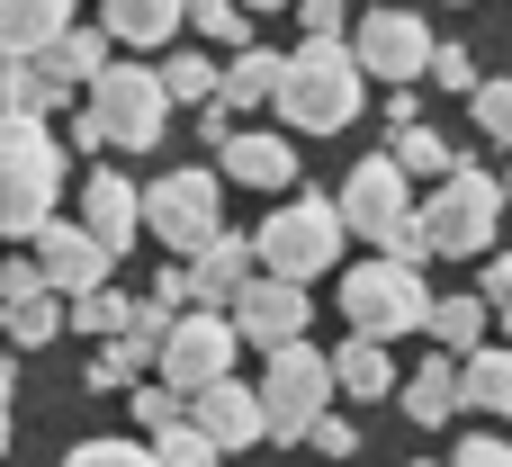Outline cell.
<instances>
[{"instance_id": "obj_36", "label": "cell", "mask_w": 512, "mask_h": 467, "mask_svg": "<svg viewBox=\"0 0 512 467\" xmlns=\"http://www.w3.org/2000/svg\"><path fill=\"white\" fill-rule=\"evenodd\" d=\"M126 396H135V423H144V432H162V423H180V396H171V387H153V378H135Z\"/></svg>"}, {"instance_id": "obj_46", "label": "cell", "mask_w": 512, "mask_h": 467, "mask_svg": "<svg viewBox=\"0 0 512 467\" xmlns=\"http://www.w3.org/2000/svg\"><path fill=\"white\" fill-rule=\"evenodd\" d=\"M405 467H432V459H405Z\"/></svg>"}, {"instance_id": "obj_31", "label": "cell", "mask_w": 512, "mask_h": 467, "mask_svg": "<svg viewBox=\"0 0 512 467\" xmlns=\"http://www.w3.org/2000/svg\"><path fill=\"white\" fill-rule=\"evenodd\" d=\"M180 18H189V27H198V36H207V45H234V54H243V45H252V18H243V9H234V0H189V9H180Z\"/></svg>"}, {"instance_id": "obj_30", "label": "cell", "mask_w": 512, "mask_h": 467, "mask_svg": "<svg viewBox=\"0 0 512 467\" xmlns=\"http://www.w3.org/2000/svg\"><path fill=\"white\" fill-rule=\"evenodd\" d=\"M63 324L90 333V342H117V333H126V297H117V288H81V297L63 306Z\"/></svg>"}, {"instance_id": "obj_37", "label": "cell", "mask_w": 512, "mask_h": 467, "mask_svg": "<svg viewBox=\"0 0 512 467\" xmlns=\"http://www.w3.org/2000/svg\"><path fill=\"white\" fill-rule=\"evenodd\" d=\"M441 90H477V63H468V45H432V63H423Z\"/></svg>"}, {"instance_id": "obj_21", "label": "cell", "mask_w": 512, "mask_h": 467, "mask_svg": "<svg viewBox=\"0 0 512 467\" xmlns=\"http://www.w3.org/2000/svg\"><path fill=\"white\" fill-rule=\"evenodd\" d=\"M450 414H459V360H441V351H432V360H423V369L405 378V423L441 432Z\"/></svg>"}, {"instance_id": "obj_26", "label": "cell", "mask_w": 512, "mask_h": 467, "mask_svg": "<svg viewBox=\"0 0 512 467\" xmlns=\"http://www.w3.org/2000/svg\"><path fill=\"white\" fill-rule=\"evenodd\" d=\"M270 81H279V54L243 45V54L216 72V108H234V117H243V108H261V99H270Z\"/></svg>"}, {"instance_id": "obj_22", "label": "cell", "mask_w": 512, "mask_h": 467, "mask_svg": "<svg viewBox=\"0 0 512 467\" xmlns=\"http://www.w3.org/2000/svg\"><path fill=\"white\" fill-rule=\"evenodd\" d=\"M72 27V0H0V54H36Z\"/></svg>"}, {"instance_id": "obj_2", "label": "cell", "mask_w": 512, "mask_h": 467, "mask_svg": "<svg viewBox=\"0 0 512 467\" xmlns=\"http://www.w3.org/2000/svg\"><path fill=\"white\" fill-rule=\"evenodd\" d=\"M504 225V189L495 171L477 162H450L432 180V198H414V234H423V261H459V252H486Z\"/></svg>"}, {"instance_id": "obj_12", "label": "cell", "mask_w": 512, "mask_h": 467, "mask_svg": "<svg viewBox=\"0 0 512 467\" xmlns=\"http://www.w3.org/2000/svg\"><path fill=\"white\" fill-rule=\"evenodd\" d=\"M432 45H441V36H432L414 9H369V18H360V36H351V63H360V81L378 72V81H396V90H405V81L432 63Z\"/></svg>"}, {"instance_id": "obj_29", "label": "cell", "mask_w": 512, "mask_h": 467, "mask_svg": "<svg viewBox=\"0 0 512 467\" xmlns=\"http://www.w3.org/2000/svg\"><path fill=\"white\" fill-rule=\"evenodd\" d=\"M387 162H396L405 180H441V171H450L459 153H450V135H432V126L414 117V126H396V153H387Z\"/></svg>"}, {"instance_id": "obj_11", "label": "cell", "mask_w": 512, "mask_h": 467, "mask_svg": "<svg viewBox=\"0 0 512 467\" xmlns=\"http://www.w3.org/2000/svg\"><path fill=\"white\" fill-rule=\"evenodd\" d=\"M225 324H234V342L288 351V342H306V324H315V288H297V279H270V270H252V279L234 288Z\"/></svg>"}, {"instance_id": "obj_14", "label": "cell", "mask_w": 512, "mask_h": 467, "mask_svg": "<svg viewBox=\"0 0 512 467\" xmlns=\"http://www.w3.org/2000/svg\"><path fill=\"white\" fill-rule=\"evenodd\" d=\"M180 414H189V432H198L216 459H234V450H252V441H261V405H252V387H234V378H216V387L180 396Z\"/></svg>"}, {"instance_id": "obj_17", "label": "cell", "mask_w": 512, "mask_h": 467, "mask_svg": "<svg viewBox=\"0 0 512 467\" xmlns=\"http://www.w3.org/2000/svg\"><path fill=\"white\" fill-rule=\"evenodd\" d=\"M81 234L117 261L144 225H135V180H117V171H90V189H81Z\"/></svg>"}, {"instance_id": "obj_42", "label": "cell", "mask_w": 512, "mask_h": 467, "mask_svg": "<svg viewBox=\"0 0 512 467\" xmlns=\"http://www.w3.org/2000/svg\"><path fill=\"white\" fill-rule=\"evenodd\" d=\"M9 387H18V360H0V405H9Z\"/></svg>"}, {"instance_id": "obj_32", "label": "cell", "mask_w": 512, "mask_h": 467, "mask_svg": "<svg viewBox=\"0 0 512 467\" xmlns=\"http://www.w3.org/2000/svg\"><path fill=\"white\" fill-rule=\"evenodd\" d=\"M153 467H216V450H207V441L189 432V414H180V423L153 432Z\"/></svg>"}, {"instance_id": "obj_45", "label": "cell", "mask_w": 512, "mask_h": 467, "mask_svg": "<svg viewBox=\"0 0 512 467\" xmlns=\"http://www.w3.org/2000/svg\"><path fill=\"white\" fill-rule=\"evenodd\" d=\"M495 189H504V207H512V171H504V180H495Z\"/></svg>"}, {"instance_id": "obj_34", "label": "cell", "mask_w": 512, "mask_h": 467, "mask_svg": "<svg viewBox=\"0 0 512 467\" xmlns=\"http://www.w3.org/2000/svg\"><path fill=\"white\" fill-rule=\"evenodd\" d=\"M468 99H477V135H495V144H512V81H477Z\"/></svg>"}, {"instance_id": "obj_15", "label": "cell", "mask_w": 512, "mask_h": 467, "mask_svg": "<svg viewBox=\"0 0 512 467\" xmlns=\"http://www.w3.org/2000/svg\"><path fill=\"white\" fill-rule=\"evenodd\" d=\"M216 171H234L243 189H288V180H297V144L270 135V126H234V135L216 144Z\"/></svg>"}, {"instance_id": "obj_13", "label": "cell", "mask_w": 512, "mask_h": 467, "mask_svg": "<svg viewBox=\"0 0 512 467\" xmlns=\"http://www.w3.org/2000/svg\"><path fill=\"white\" fill-rule=\"evenodd\" d=\"M27 243H36V279H45L54 297H81V288H108V252H99V243H90L81 225L45 216V225H36Z\"/></svg>"}, {"instance_id": "obj_25", "label": "cell", "mask_w": 512, "mask_h": 467, "mask_svg": "<svg viewBox=\"0 0 512 467\" xmlns=\"http://www.w3.org/2000/svg\"><path fill=\"white\" fill-rule=\"evenodd\" d=\"M72 90H54L45 72H36V54H0V117H45V108H63Z\"/></svg>"}, {"instance_id": "obj_39", "label": "cell", "mask_w": 512, "mask_h": 467, "mask_svg": "<svg viewBox=\"0 0 512 467\" xmlns=\"http://www.w3.org/2000/svg\"><path fill=\"white\" fill-rule=\"evenodd\" d=\"M450 467H512V441H495V432H468V441L450 450Z\"/></svg>"}, {"instance_id": "obj_18", "label": "cell", "mask_w": 512, "mask_h": 467, "mask_svg": "<svg viewBox=\"0 0 512 467\" xmlns=\"http://www.w3.org/2000/svg\"><path fill=\"white\" fill-rule=\"evenodd\" d=\"M108 63H117V54H108V36H99V27H63L54 45H36V72H45L54 90H81V81H99Z\"/></svg>"}, {"instance_id": "obj_9", "label": "cell", "mask_w": 512, "mask_h": 467, "mask_svg": "<svg viewBox=\"0 0 512 467\" xmlns=\"http://www.w3.org/2000/svg\"><path fill=\"white\" fill-rule=\"evenodd\" d=\"M252 405H261V441H306V423L333 414V369H324V351H315V342L270 351V378L252 387Z\"/></svg>"}, {"instance_id": "obj_28", "label": "cell", "mask_w": 512, "mask_h": 467, "mask_svg": "<svg viewBox=\"0 0 512 467\" xmlns=\"http://www.w3.org/2000/svg\"><path fill=\"white\" fill-rule=\"evenodd\" d=\"M153 81H162L171 108H198V99H216V54H162Z\"/></svg>"}, {"instance_id": "obj_10", "label": "cell", "mask_w": 512, "mask_h": 467, "mask_svg": "<svg viewBox=\"0 0 512 467\" xmlns=\"http://www.w3.org/2000/svg\"><path fill=\"white\" fill-rule=\"evenodd\" d=\"M153 387H171V396H198V387H216V378H234V324L225 315H207V306H189V315H171L162 324V342H153Z\"/></svg>"}, {"instance_id": "obj_41", "label": "cell", "mask_w": 512, "mask_h": 467, "mask_svg": "<svg viewBox=\"0 0 512 467\" xmlns=\"http://www.w3.org/2000/svg\"><path fill=\"white\" fill-rule=\"evenodd\" d=\"M306 18V36H342V0H288Z\"/></svg>"}, {"instance_id": "obj_4", "label": "cell", "mask_w": 512, "mask_h": 467, "mask_svg": "<svg viewBox=\"0 0 512 467\" xmlns=\"http://www.w3.org/2000/svg\"><path fill=\"white\" fill-rule=\"evenodd\" d=\"M333 216H342V234H369V243H378V261H423V234H414V180H405L387 153L351 162V180H342Z\"/></svg>"}, {"instance_id": "obj_6", "label": "cell", "mask_w": 512, "mask_h": 467, "mask_svg": "<svg viewBox=\"0 0 512 467\" xmlns=\"http://www.w3.org/2000/svg\"><path fill=\"white\" fill-rule=\"evenodd\" d=\"M252 270H270V279H315V270H342V216H333V198H279L270 207V225L252 234Z\"/></svg>"}, {"instance_id": "obj_43", "label": "cell", "mask_w": 512, "mask_h": 467, "mask_svg": "<svg viewBox=\"0 0 512 467\" xmlns=\"http://www.w3.org/2000/svg\"><path fill=\"white\" fill-rule=\"evenodd\" d=\"M234 9H243V18H261V9H288V0H234Z\"/></svg>"}, {"instance_id": "obj_44", "label": "cell", "mask_w": 512, "mask_h": 467, "mask_svg": "<svg viewBox=\"0 0 512 467\" xmlns=\"http://www.w3.org/2000/svg\"><path fill=\"white\" fill-rule=\"evenodd\" d=\"M0 459H9V405H0Z\"/></svg>"}, {"instance_id": "obj_3", "label": "cell", "mask_w": 512, "mask_h": 467, "mask_svg": "<svg viewBox=\"0 0 512 467\" xmlns=\"http://www.w3.org/2000/svg\"><path fill=\"white\" fill-rule=\"evenodd\" d=\"M63 198V144L45 135V117H0V243L36 234Z\"/></svg>"}, {"instance_id": "obj_33", "label": "cell", "mask_w": 512, "mask_h": 467, "mask_svg": "<svg viewBox=\"0 0 512 467\" xmlns=\"http://www.w3.org/2000/svg\"><path fill=\"white\" fill-rule=\"evenodd\" d=\"M144 369H153V360H144V351H135V342H126V333H117V342H108V351H99V360H90V387H135V378H144Z\"/></svg>"}, {"instance_id": "obj_5", "label": "cell", "mask_w": 512, "mask_h": 467, "mask_svg": "<svg viewBox=\"0 0 512 467\" xmlns=\"http://www.w3.org/2000/svg\"><path fill=\"white\" fill-rule=\"evenodd\" d=\"M171 135V99L153 81V63H108L90 81V117H81V144H126V153H153Z\"/></svg>"}, {"instance_id": "obj_7", "label": "cell", "mask_w": 512, "mask_h": 467, "mask_svg": "<svg viewBox=\"0 0 512 467\" xmlns=\"http://www.w3.org/2000/svg\"><path fill=\"white\" fill-rule=\"evenodd\" d=\"M135 225L162 234V252H198L207 234H225V180L216 171H162L153 189H135Z\"/></svg>"}, {"instance_id": "obj_1", "label": "cell", "mask_w": 512, "mask_h": 467, "mask_svg": "<svg viewBox=\"0 0 512 467\" xmlns=\"http://www.w3.org/2000/svg\"><path fill=\"white\" fill-rule=\"evenodd\" d=\"M270 108L306 135H342L360 117V63L342 36H306L297 54H279V81H270Z\"/></svg>"}, {"instance_id": "obj_40", "label": "cell", "mask_w": 512, "mask_h": 467, "mask_svg": "<svg viewBox=\"0 0 512 467\" xmlns=\"http://www.w3.org/2000/svg\"><path fill=\"white\" fill-rule=\"evenodd\" d=\"M477 306L512 324V252H504V261H486V288H477Z\"/></svg>"}, {"instance_id": "obj_24", "label": "cell", "mask_w": 512, "mask_h": 467, "mask_svg": "<svg viewBox=\"0 0 512 467\" xmlns=\"http://www.w3.org/2000/svg\"><path fill=\"white\" fill-rule=\"evenodd\" d=\"M324 369H333V387H351V396H387V387H396V360H387V342H369V333H351Z\"/></svg>"}, {"instance_id": "obj_8", "label": "cell", "mask_w": 512, "mask_h": 467, "mask_svg": "<svg viewBox=\"0 0 512 467\" xmlns=\"http://www.w3.org/2000/svg\"><path fill=\"white\" fill-rule=\"evenodd\" d=\"M423 306H432V288H423L414 261H360V270H342V315H351V333H369V342L423 333Z\"/></svg>"}, {"instance_id": "obj_38", "label": "cell", "mask_w": 512, "mask_h": 467, "mask_svg": "<svg viewBox=\"0 0 512 467\" xmlns=\"http://www.w3.org/2000/svg\"><path fill=\"white\" fill-rule=\"evenodd\" d=\"M306 450H315L324 467H333V459H351V423H342V414H315V423H306Z\"/></svg>"}, {"instance_id": "obj_16", "label": "cell", "mask_w": 512, "mask_h": 467, "mask_svg": "<svg viewBox=\"0 0 512 467\" xmlns=\"http://www.w3.org/2000/svg\"><path fill=\"white\" fill-rule=\"evenodd\" d=\"M180 279H189V306L225 315V306H234V288L252 279V243H243V234H207V243L189 252V270H180Z\"/></svg>"}, {"instance_id": "obj_20", "label": "cell", "mask_w": 512, "mask_h": 467, "mask_svg": "<svg viewBox=\"0 0 512 467\" xmlns=\"http://www.w3.org/2000/svg\"><path fill=\"white\" fill-rule=\"evenodd\" d=\"M189 0H99V36L108 45H171Z\"/></svg>"}, {"instance_id": "obj_35", "label": "cell", "mask_w": 512, "mask_h": 467, "mask_svg": "<svg viewBox=\"0 0 512 467\" xmlns=\"http://www.w3.org/2000/svg\"><path fill=\"white\" fill-rule=\"evenodd\" d=\"M63 467H153V450L144 441H81Z\"/></svg>"}, {"instance_id": "obj_27", "label": "cell", "mask_w": 512, "mask_h": 467, "mask_svg": "<svg viewBox=\"0 0 512 467\" xmlns=\"http://www.w3.org/2000/svg\"><path fill=\"white\" fill-rule=\"evenodd\" d=\"M0 324H9V342H18V351H36V342H54V333H63V297H54V288L0 297Z\"/></svg>"}, {"instance_id": "obj_23", "label": "cell", "mask_w": 512, "mask_h": 467, "mask_svg": "<svg viewBox=\"0 0 512 467\" xmlns=\"http://www.w3.org/2000/svg\"><path fill=\"white\" fill-rule=\"evenodd\" d=\"M423 333L441 342V360H468V351L486 342V306H477V297H432V306H423Z\"/></svg>"}, {"instance_id": "obj_19", "label": "cell", "mask_w": 512, "mask_h": 467, "mask_svg": "<svg viewBox=\"0 0 512 467\" xmlns=\"http://www.w3.org/2000/svg\"><path fill=\"white\" fill-rule=\"evenodd\" d=\"M459 414H512V351L504 342H477L459 360Z\"/></svg>"}]
</instances>
